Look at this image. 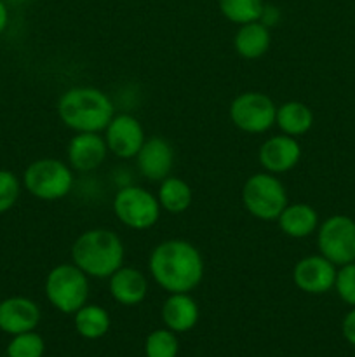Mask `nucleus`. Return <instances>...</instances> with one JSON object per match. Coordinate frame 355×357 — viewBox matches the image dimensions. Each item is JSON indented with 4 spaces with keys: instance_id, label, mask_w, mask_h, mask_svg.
<instances>
[{
    "instance_id": "obj_1",
    "label": "nucleus",
    "mask_w": 355,
    "mask_h": 357,
    "mask_svg": "<svg viewBox=\"0 0 355 357\" xmlns=\"http://www.w3.org/2000/svg\"><path fill=\"white\" fill-rule=\"evenodd\" d=\"M150 278L167 293H191L202 282L205 261L195 244L167 239L157 244L148 257Z\"/></svg>"
},
{
    "instance_id": "obj_2",
    "label": "nucleus",
    "mask_w": 355,
    "mask_h": 357,
    "mask_svg": "<svg viewBox=\"0 0 355 357\" xmlns=\"http://www.w3.org/2000/svg\"><path fill=\"white\" fill-rule=\"evenodd\" d=\"M58 115L73 132H103L115 115V105L97 87L77 86L59 96Z\"/></svg>"
},
{
    "instance_id": "obj_3",
    "label": "nucleus",
    "mask_w": 355,
    "mask_h": 357,
    "mask_svg": "<svg viewBox=\"0 0 355 357\" xmlns=\"http://www.w3.org/2000/svg\"><path fill=\"white\" fill-rule=\"evenodd\" d=\"M72 264L89 279H108L124 265L125 248L120 236L110 229H89L72 244Z\"/></svg>"
},
{
    "instance_id": "obj_4",
    "label": "nucleus",
    "mask_w": 355,
    "mask_h": 357,
    "mask_svg": "<svg viewBox=\"0 0 355 357\" xmlns=\"http://www.w3.org/2000/svg\"><path fill=\"white\" fill-rule=\"evenodd\" d=\"M24 190L38 201H61L72 192L75 185L73 169L61 159L44 157L26 166L23 173Z\"/></svg>"
},
{
    "instance_id": "obj_5",
    "label": "nucleus",
    "mask_w": 355,
    "mask_h": 357,
    "mask_svg": "<svg viewBox=\"0 0 355 357\" xmlns=\"http://www.w3.org/2000/svg\"><path fill=\"white\" fill-rule=\"evenodd\" d=\"M242 206L253 218L261 222H277L282 209L289 204V195L285 185L277 174L260 171L244 181L240 192Z\"/></svg>"
},
{
    "instance_id": "obj_6",
    "label": "nucleus",
    "mask_w": 355,
    "mask_h": 357,
    "mask_svg": "<svg viewBox=\"0 0 355 357\" xmlns=\"http://www.w3.org/2000/svg\"><path fill=\"white\" fill-rule=\"evenodd\" d=\"M89 278L75 264H59L47 272L44 293L61 314H75L89 300Z\"/></svg>"
},
{
    "instance_id": "obj_7",
    "label": "nucleus",
    "mask_w": 355,
    "mask_h": 357,
    "mask_svg": "<svg viewBox=\"0 0 355 357\" xmlns=\"http://www.w3.org/2000/svg\"><path fill=\"white\" fill-rule=\"evenodd\" d=\"M111 209L122 225L138 232L155 227L162 213L157 195L139 185H124L118 188L111 201Z\"/></svg>"
},
{
    "instance_id": "obj_8",
    "label": "nucleus",
    "mask_w": 355,
    "mask_h": 357,
    "mask_svg": "<svg viewBox=\"0 0 355 357\" xmlns=\"http://www.w3.org/2000/svg\"><path fill=\"white\" fill-rule=\"evenodd\" d=\"M277 105L268 94L246 91L237 94L228 108V117L239 131L247 135H263L275 126Z\"/></svg>"
},
{
    "instance_id": "obj_9",
    "label": "nucleus",
    "mask_w": 355,
    "mask_h": 357,
    "mask_svg": "<svg viewBox=\"0 0 355 357\" xmlns=\"http://www.w3.org/2000/svg\"><path fill=\"white\" fill-rule=\"evenodd\" d=\"M319 253L336 267L355 261V222L347 215H333L317 229Z\"/></svg>"
},
{
    "instance_id": "obj_10",
    "label": "nucleus",
    "mask_w": 355,
    "mask_h": 357,
    "mask_svg": "<svg viewBox=\"0 0 355 357\" xmlns=\"http://www.w3.org/2000/svg\"><path fill=\"white\" fill-rule=\"evenodd\" d=\"M108 152L118 159H134L145 143L146 135L138 117L131 114H115L103 131Z\"/></svg>"
},
{
    "instance_id": "obj_11",
    "label": "nucleus",
    "mask_w": 355,
    "mask_h": 357,
    "mask_svg": "<svg viewBox=\"0 0 355 357\" xmlns=\"http://www.w3.org/2000/svg\"><path fill=\"white\" fill-rule=\"evenodd\" d=\"M336 265L322 255H308L296 261L292 267V282L296 288L308 295H324L334 288Z\"/></svg>"
},
{
    "instance_id": "obj_12",
    "label": "nucleus",
    "mask_w": 355,
    "mask_h": 357,
    "mask_svg": "<svg viewBox=\"0 0 355 357\" xmlns=\"http://www.w3.org/2000/svg\"><path fill=\"white\" fill-rule=\"evenodd\" d=\"M301 153L303 150L298 138L281 132L277 136H270L261 143L260 150H258V160L267 173L284 174L298 166Z\"/></svg>"
},
{
    "instance_id": "obj_13",
    "label": "nucleus",
    "mask_w": 355,
    "mask_h": 357,
    "mask_svg": "<svg viewBox=\"0 0 355 357\" xmlns=\"http://www.w3.org/2000/svg\"><path fill=\"white\" fill-rule=\"evenodd\" d=\"M108 146L101 132H75L66 146V162L73 171L90 173L104 164Z\"/></svg>"
},
{
    "instance_id": "obj_14",
    "label": "nucleus",
    "mask_w": 355,
    "mask_h": 357,
    "mask_svg": "<svg viewBox=\"0 0 355 357\" xmlns=\"http://www.w3.org/2000/svg\"><path fill=\"white\" fill-rule=\"evenodd\" d=\"M134 159L139 174L145 180L160 183L164 178L171 176L174 167V149L162 136H152L145 139Z\"/></svg>"
},
{
    "instance_id": "obj_15",
    "label": "nucleus",
    "mask_w": 355,
    "mask_h": 357,
    "mask_svg": "<svg viewBox=\"0 0 355 357\" xmlns=\"http://www.w3.org/2000/svg\"><path fill=\"white\" fill-rule=\"evenodd\" d=\"M40 307L26 296L0 300V330L7 335L33 331L40 323Z\"/></svg>"
},
{
    "instance_id": "obj_16",
    "label": "nucleus",
    "mask_w": 355,
    "mask_h": 357,
    "mask_svg": "<svg viewBox=\"0 0 355 357\" xmlns=\"http://www.w3.org/2000/svg\"><path fill=\"white\" fill-rule=\"evenodd\" d=\"M106 281L110 296L118 305L136 307L148 295V278L139 268L122 265Z\"/></svg>"
},
{
    "instance_id": "obj_17",
    "label": "nucleus",
    "mask_w": 355,
    "mask_h": 357,
    "mask_svg": "<svg viewBox=\"0 0 355 357\" xmlns=\"http://www.w3.org/2000/svg\"><path fill=\"white\" fill-rule=\"evenodd\" d=\"M164 324L174 333H187L194 330L200 317L198 303L190 293H169L160 310Z\"/></svg>"
},
{
    "instance_id": "obj_18",
    "label": "nucleus",
    "mask_w": 355,
    "mask_h": 357,
    "mask_svg": "<svg viewBox=\"0 0 355 357\" xmlns=\"http://www.w3.org/2000/svg\"><path fill=\"white\" fill-rule=\"evenodd\" d=\"M277 225L291 239H306L319 229V213L306 202H289L278 215Z\"/></svg>"
},
{
    "instance_id": "obj_19",
    "label": "nucleus",
    "mask_w": 355,
    "mask_h": 357,
    "mask_svg": "<svg viewBox=\"0 0 355 357\" xmlns=\"http://www.w3.org/2000/svg\"><path fill=\"white\" fill-rule=\"evenodd\" d=\"M271 45L270 26L263 21H253V23L240 24L233 37V47L235 52L244 59H260L268 52Z\"/></svg>"
},
{
    "instance_id": "obj_20",
    "label": "nucleus",
    "mask_w": 355,
    "mask_h": 357,
    "mask_svg": "<svg viewBox=\"0 0 355 357\" xmlns=\"http://www.w3.org/2000/svg\"><path fill=\"white\" fill-rule=\"evenodd\" d=\"M275 126L281 129L282 135L299 138L306 135L313 126V112L308 105L301 101H285L277 107Z\"/></svg>"
},
{
    "instance_id": "obj_21",
    "label": "nucleus",
    "mask_w": 355,
    "mask_h": 357,
    "mask_svg": "<svg viewBox=\"0 0 355 357\" xmlns=\"http://www.w3.org/2000/svg\"><path fill=\"white\" fill-rule=\"evenodd\" d=\"M157 199H159L162 211L171 213V215H181L190 209L191 202H194V190L183 178L171 174L159 183Z\"/></svg>"
},
{
    "instance_id": "obj_22",
    "label": "nucleus",
    "mask_w": 355,
    "mask_h": 357,
    "mask_svg": "<svg viewBox=\"0 0 355 357\" xmlns=\"http://www.w3.org/2000/svg\"><path fill=\"white\" fill-rule=\"evenodd\" d=\"M73 326L77 333L86 340H100L110 331V314L104 307L86 303L73 314Z\"/></svg>"
},
{
    "instance_id": "obj_23",
    "label": "nucleus",
    "mask_w": 355,
    "mask_h": 357,
    "mask_svg": "<svg viewBox=\"0 0 355 357\" xmlns=\"http://www.w3.org/2000/svg\"><path fill=\"white\" fill-rule=\"evenodd\" d=\"M218 6L223 16L235 24L260 21L265 13L263 0H218Z\"/></svg>"
},
{
    "instance_id": "obj_24",
    "label": "nucleus",
    "mask_w": 355,
    "mask_h": 357,
    "mask_svg": "<svg viewBox=\"0 0 355 357\" xmlns=\"http://www.w3.org/2000/svg\"><path fill=\"white\" fill-rule=\"evenodd\" d=\"M180 354V342L174 331L167 328L153 330L145 340L146 357H178Z\"/></svg>"
},
{
    "instance_id": "obj_25",
    "label": "nucleus",
    "mask_w": 355,
    "mask_h": 357,
    "mask_svg": "<svg viewBox=\"0 0 355 357\" xmlns=\"http://www.w3.org/2000/svg\"><path fill=\"white\" fill-rule=\"evenodd\" d=\"M45 352L44 338L33 331L14 335L13 340L7 345L9 357H42Z\"/></svg>"
},
{
    "instance_id": "obj_26",
    "label": "nucleus",
    "mask_w": 355,
    "mask_h": 357,
    "mask_svg": "<svg viewBox=\"0 0 355 357\" xmlns=\"http://www.w3.org/2000/svg\"><path fill=\"white\" fill-rule=\"evenodd\" d=\"M21 195V180L9 169H0V215L10 211Z\"/></svg>"
},
{
    "instance_id": "obj_27",
    "label": "nucleus",
    "mask_w": 355,
    "mask_h": 357,
    "mask_svg": "<svg viewBox=\"0 0 355 357\" xmlns=\"http://www.w3.org/2000/svg\"><path fill=\"white\" fill-rule=\"evenodd\" d=\"M334 289L347 305L355 307V261L341 265L340 271L336 272Z\"/></svg>"
},
{
    "instance_id": "obj_28",
    "label": "nucleus",
    "mask_w": 355,
    "mask_h": 357,
    "mask_svg": "<svg viewBox=\"0 0 355 357\" xmlns=\"http://www.w3.org/2000/svg\"><path fill=\"white\" fill-rule=\"evenodd\" d=\"M341 331H343L345 340L355 347V307H352L350 312L343 317V323H341Z\"/></svg>"
},
{
    "instance_id": "obj_29",
    "label": "nucleus",
    "mask_w": 355,
    "mask_h": 357,
    "mask_svg": "<svg viewBox=\"0 0 355 357\" xmlns=\"http://www.w3.org/2000/svg\"><path fill=\"white\" fill-rule=\"evenodd\" d=\"M7 24H9V9H7L6 0H0V35L3 33Z\"/></svg>"
}]
</instances>
